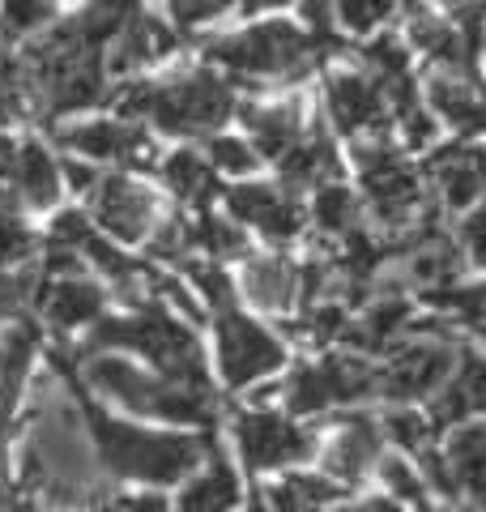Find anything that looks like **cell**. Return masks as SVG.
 Wrapping results in <instances>:
<instances>
[{
	"label": "cell",
	"instance_id": "cell-34",
	"mask_svg": "<svg viewBox=\"0 0 486 512\" xmlns=\"http://www.w3.org/2000/svg\"><path fill=\"white\" fill-rule=\"evenodd\" d=\"M209 163L222 167V171H235V175H243V171H252V167H256V154H252L248 141L218 137V141H209Z\"/></svg>",
	"mask_w": 486,
	"mask_h": 512
},
{
	"label": "cell",
	"instance_id": "cell-13",
	"mask_svg": "<svg viewBox=\"0 0 486 512\" xmlns=\"http://www.w3.org/2000/svg\"><path fill=\"white\" fill-rule=\"evenodd\" d=\"M282 175L290 188H316L324 180H333L337 171H342V163H337V150L329 137H312V141H295L282 158Z\"/></svg>",
	"mask_w": 486,
	"mask_h": 512
},
{
	"label": "cell",
	"instance_id": "cell-18",
	"mask_svg": "<svg viewBox=\"0 0 486 512\" xmlns=\"http://www.w3.org/2000/svg\"><path fill=\"white\" fill-rule=\"evenodd\" d=\"M482 461H486V431H482V423H469L461 431H452L444 466L452 474V483L465 487L474 500H482Z\"/></svg>",
	"mask_w": 486,
	"mask_h": 512
},
{
	"label": "cell",
	"instance_id": "cell-8",
	"mask_svg": "<svg viewBox=\"0 0 486 512\" xmlns=\"http://www.w3.org/2000/svg\"><path fill=\"white\" fill-rule=\"evenodd\" d=\"M239 448L248 457L252 470H269V466H286V461L307 457V436L295 427L278 419V414H243L239 419Z\"/></svg>",
	"mask_w": 486,
	"mask_h": 512
},
{
	"label": "cell",
	"instance_id": "cell-50",
	"mask_svg": "<svg viewBox=\"0 0 486 512\" xmlns=\"http://www.w3.org/2000/svg\"><path fill=\"white\" fill-rule=\"evenodd\" d=\"M124 512H167V504H162L158 495H141V500L124 504Z\"/></svg>",
	"mask_w": 486,
	"mask_h": 512
},
{
	"label": "cell",
	"instance_id": "cell-16",
	"mask_svg": "<svg viewBox=\"0 0 486 512\" xmlns=\"http://www.w3.org/2000/svg\"><path fill=\"white\" fill-rule=\"evenodd\" d=\"M295 265L286 256H265V261H252L248 274H243V286H248V299L261 303V308H290L295 303Z\"/></svg>",
	"mask_w": 486,
	"mask_h": 512
},
{
	"label": "cell",
	"instance_id": "cell-1",
	"mask_svg": "<svg viewBox=\"0 0 486 512\" xmlns=\"http://www.w3.org/2000/svg\"><path fill=\"white\" fill-rule=\"evenodd\" d=\"M90 346H133L141 355H150V363L171 380V389L201 393V397L209 389L197 338L162 308H145L137 320H99Z\"/></svg>",
	"mask_w": 486,
	"mask_h": 512
},
{
	"label": "cell",
	"instance_id": "cell-15",
	"mask_svg": "<svg viewBox=\"0 0 486 512\" xmlns=\"http://www.w3.org/2000/svg\"><path fill=\"white\" fill-rule=\"evenodd\" d=\"M435 171H440V192H444V201L452 205V210H465V205H474L478 201V192H482V158L478 150H448L435 158Z\"/></svg>",
	"mask_w": 486,
	"mask_h": 512
},
{
	"label": "cell",
	"instance_id": "cell-26",
	"mask_svg": "<svg viewBox=\"0 0 486 512\" xmlns=\"http://www.w3.org/2000/svg\"><path fill=\"white\" fill-rule=\"evenodd\" d=\"M286 406L295 414H316L329 406V384H324L320 367H299L295 376L286 384Z\"/></svg>",
	"mask_w": 486,
	"mask_h": 512
},
{
	"label": "cell",
	"instance_id": "cell-31",
	"mask_svg": "<svg viewBox=\"0 0 486 512\" xmlns=\"http://www.w3.org/2000/svg\"><path fill=\"white\" fill-rule=\"evenodd\" d=\"M52 5H43V0H22V5H5L0 9V26L9 30V35H22V30H39L52 22Z\"/></svg>",
	"mask_w": 486,
	"mask_h": 512
},
{
	"label": "cell",
	"instance_id": "cell-42",
	"mask_svg": "<svg viewBox=\"0 0 486 512\" xmlns=\"http://www.w3.org/2000/svg\"><path fill=\"white\" fill-rule=\"evenodd\" d=\"M342 329H346V312L342 308H320V312H312V325H303V333L307 338H316V342L342 338Z\"/></svg>",
	"mask_w": 486,
	"mask_h": 512
},
{
	"label": "cell",
	"instance_id": "cell-40",
	"mask_svg": "<svg viewBox=\"0 0 486 512\" xmlns=\"http://www.w3.org/2000/svg\"><path fill=\"white\" fill-rule=\"evenodd\" d=\"M388 9L393 5H384V0H350V5H342V22L350 30H371L376 22L388 18Z\"/></svg>",
	"mask_w": 486,
	"mask_h": 512
},
{
	"label": "cell",
	"instance_id": "cell-21",
	"mask_svg": "<svg viewBox=\"0 0 486 512\" xmlns=\"http://www.w3.org/2000/svg\"><path fill=\"white\" fill-rule=\"evenodd\" d=\"M162 175H167V184H171L175 197H180V201H192V205H205V201L218 192L214 171H209L205 158H201V154H192V150H175L167 163H162Z\"/></svg>",
	"mask_w": 486,
	"mask_h": 512
},
{
	"label": "cell",
	"instance_id": "cell-17",
	"mask_svg": "<svg viewBox=\"0 0 486 512\" xmlns=\"http://www.w3.org/2000/svg\"><path fill=\"white\" fill-rule=\"evenodd\" d=\"M376 448H380V436L371 427V419H350V431L329 448L324 466H329V474L342 478V483H359L363 470L371 466V457H376Z\"/></svg>",
	"mask_w": 486,
	"mask_h": 512
},
{
	"label": "cell",
	"instance_id": "cell-37",
	"mask_svg": "<svg viewBox=\"0 0 486 512\" xmlns=\"http://www.w3.org/2000/svg\"><path fill=\"white\" fill-rule=\"evenodd\" d=\"M94 231H90V218L86 214H60L56 218V227H52V248H60V252H77L81 244H86Z\"/></svg>",
	"mask_w": 486,
	"mask_h": 512
},
{
	"label": "cell",
	"instance_id": "cell-45",
	"mask_svg": "<svg viewBox=\"0 0 486 512\" xmlns=\"http://www.w3.org/2000/svg\"><path fill=\"white\" fill-rule=\"evenodd\" d=\"M150 107H154V86H145V82L120 94V116H128V120L145 116V111H150Z\"/></svg>",
	"mask_w": 486,
	"mask_h": 512
},
{
	"label": "cell",
	"instance_id": "cell-35",
	"mask_svg": "<svg viewBox=\"0 0 486 512\" xmlns=\"http://www.w3.org/2000/svg\"><path fill=\"white\" fill-rule=\"evenodd\" d=\"M384 431H388V436H393L397 444L414 448V453H418V448H423V444L431 440V427H427L423 419H418L414 410H393V414H388V419H384Z\"/></svg>",
	"mask_w": 486,
	"mask_h": 512
},
{
	"label": "cell",
	"instance_id": "cell-38",
	"mask_svg": "<svg viewBox=\"0 0 486 512\" xmlns=\"http://www.w3.org/2000/svg\"><path fill=\"white\" fill-rule=\"evenodd\" d=\"M22 111V69L0 56V120H13Z\"/></svg>",
	"mask_w": 486,
	"mask_h": 512
},
{
	"label": "cell",
	"instance_id": "cell-6",
	"mask_svg": "<svg viewBox=\"0 0 486 512\" xmlns=\"http://www.w3.org/2000/svg\"><path fill=\"white\" fill-rule=\"evenodd\" d=\"M448 372H452V350L435 342H418L410 350H401L388 363V372H376V389L384 397H397V402H410V397L444 389Z\"/></svg>",
	"mask_w": 486,
	"mask_h": 512
},
{
	"label": "cell",
	"instance_id": "cell-23",
	"mask_svg": "<svg viewBox=\"0 0 486 512\" xmlns=\"http://www.w3.org/2000/svg\"><path fill=\"white\" fill-rule=\"evenodd\" d=\"M337 495H342V491H337L329 478L295 474V478H286V483L269 487V508H273V512H316L320 504L337 500Z\"/></svg>",
	"mask_w": 486,
	"mask_h": 512
},
{
	"label": "cell",
	"instance_id": "cell-44",
	"mask_svg": "<svg viewBox=\"0 0 486 512\" xmlns=\"http://www.w3.org/2000/svg\"><path fill=\"white\" fill-rule=\"evenodd\" d=\"M222 9H226L222 0H197V5H192V0H184V5H171V13H175V22H180V26L209 22V18H218Z\"/></svg>",
	"mask_w": 486,
	"mask_h": 512
},
{
	"label": "cell",
	"instance_id": "cell-30",
	"mask_svg": "<svg viewBox=\"0 0 486 512\" xmlns=\"http://www.w3.org/2000/svg\"><path fill=\"white\" fill-rule=\"evenodd\" d=\"M363 56H367V64L371 69H380L384 73V86L388 82H397V77H405V64H410V56H405V47L397 43V39H376V43H367L363 47Z\"/></svg>",
	"mask_w": 486,
	"mask_h": 512
},
{
	"label": "cell",
	"instance_id": "cell-41",
	"mask_svg": "<svg viewBox=\"0 0 486 512\" xmlns=\"http://www.w3.org/2000/svg\"><path fill=\"white\" fill-rule=\"evenodd\" d=\"M35 239H30L18 222H0V265H13V261H26Z\"/></svg>",
	"mask_w": 486,
	"mask_h": 512
},
{
	"label": "cell",
	"instance_id": "cell-9",
	"mask_svg": "<svg viewBox=\"0 0 486 512\" xmlns=\"http://www.w3.org/2000/svg\"><path fill=\"white\" fill-rule=\"evenodd\" d=\"M94 214H99V222L116 239L137 244V239H145V231H150V222H154V197L141 184L128 180V175H111V180H99Z\"/></svg>",
	"mask_w": 486,
	"mask_h": 512
},
{
	"label": "cell",
	"instance_id": "cell-25",
	"mask_svg": "<svg viewBox=\"0 0 486 512\" xmlns=\"http://www.w3.org/2000/svg\"><path fill=\"white\" fill-rule=\"evenodd\" d=\"M312 214H316V222H320V227L329 231V235H350V231H354V218H359V201L350 197V188L329 184V188L316 192Z\"/></svg>",
	"mask_w": 486,
	"mask_h": 512
},
{
	"label": "cell",
	"instance_id": "cell-29",
	"mask_svg": "<svg viewBox=\"0 0 486 512\" xmlns=\"http://www.w3.org/2000/svg\"><path fill=\"white\" fill-rule=\"evenodd\" d=\"M431 303H440V308H448L452 316H461L465 325H474V329H482V303H486V295H482V286H452V291H431L427 295Z\"/></svg>",
	"mask_w": 486,
	"mask_h": 512
},
{
	"label": "cell",
	"instance_id": "cell-10",
	"mask_svg": "<svg viewBox=\"0 0 486 512\" xmlns=\"http://www.w3.org/2000/svg\"><path fill=\"white\" fill-rule=\"evenodd\" d=\"M380 107H384V90L376 82H367L359 73L329 77V111L342 133H359L363 124L380 128Z\"/></svg>",
	"mask_w": 486,
	"mask_h": 512
},
{
	"label": "cell",
	"instance_id": "cell-2",
	"mask_svg": "<svg viewBox=\"0 0 486 512\" xmlns=\"http://www.w3.org/2000/svg\"><path fill=\"white\" fill-rule=\"evenodd\" d=\"M90 431L99 440L103 461L124 478H145V483H175L188 474L201 457L205 440L192 436H158V431H137L128 423H116L107 414L90 410Z\"/></svg>",
	"mask_w": 486,
	"mask_h": 512
},
{
	"label": "cell",
	"instance_id": "cell-43",
	"mask_svg": "<svg viewBox=\"0 0 486 512\" xmlns=\"http://www.w3.org/2000/svg\"><path fill=\"white\" fill-rule=\"evenodd\" d=\"M384 483L393 491H401L405 500H423V483H418V474H410L401 461H384Z\"/></svg>",
	"mask_w": 486,
	"mask_h": 512
},
{
	"label": "cell",
	"instance_id": "cell-47",
	"mask_svg": "<svg viewBox=\"0 0 486 512\" xmlns=\"http://www.w3.org/2000/svg\"><path fill=\"white\" fill-rule=\"evenodd\" d=\"M435 137V124L423 116V111H410V116H405V141H410V146L418 150V146H427V141Z\"/></svg>",
	"mask_w": 486,
	"mask_h": 512
},
{
	"label": "cell",
	"instance_id": "cell-3",
	"mask_svg": "<svg viewBox=\"0 0 486 512\" xmlns=\"http://www.w3.org/2000/svg\"><path fill=\"white\" fill-rule=\"evenodd\" d=\"M312 39H303L295 26L286 22H269V26H256L248 35H235V39H222V43H209L205 56L226 64L235 73H273V77H295L312 64Z\"/></svg>",
	"mask_w": 486,
	"mask_h": 512
},
{
	"label": "cell",
	"instance_id": "cell-11",
	"mask_svg": "<svg viewBox=\"0 0 486 512\" xmlns=\"http://www.w3.org/2000/svg\"><path fill=\"white\" fill-rule=\"evenodd\" d=\"M9 180H13V188H18V197L26 205H39V210L60 197V167H56V158L39 146V141H22L18 146Z\"/></svg>",
	"mask_w": 486,
	"mask_h": 512
},
{
	"label": "cell",
	"instance_id": "cell-7",
	"mask_svg": "<svg viewBox=\"0 0 486 512\" xmlns=\"http://www.w3.org/2000/svg\"><path fill=\"white\" fill-rule=\"evenodd\" d=\"M363 184H367V197L376 205V214L388 222V227H401L405 218L414 214L418 197H423V188H418V175L401 163L397 154L388 150H371L363 154Z\"/></svg>",
	"mask_w": 486,
	"mask_h": 512
},
{
	"label": "cell",
	"instance_id": "cell-33",
	"mask_svg": "<svg viewBox=\"0 0 486 512\" xmlns=\"http://www.w3.org/2000/svg\"><path fill=\"white\" fill-rule=\"evenodd\" d=\"M273 244H282V239H290V235H299V227H303V210H299V201H290V197H282L273 210L256 222Z\"/></svg>",
	"mask_w": 486,
	"mask_h": 512
},
{
	"label": "cell",
	"instance_id": "cell-4",
	"mask_svg": "<svg viewBox=\"0 0 486 512\" xmlns=\"http://www.w3.org/2000/svg\"><path fill=\"white\" fill-rule=\"evenodd\" d=\"M231 90L226 82L209 73H197V77H184V82H171L154 90V107L150 116L162 133L171 137H192V133H209V128H218L226 116H231Z\"/></svg>",
	"mask_w": 486,
	"mask_h": 512
},
{
	"label": "cell",
	"instance_id": "cell-22",
	"mask_svg": "<svg viewBox=\"0 0 486 512\" xmlns=\"http://www.w3.org/2000/svg\"><path fill=\"white\" fill-rule=\"evenodd\" d=\"M320 372L329 384V402H359V397L376 393V367L363 363L359 355H337Z\"/></svg>",
	"mask_w": 486,
	"mask_h": 512
},
{
	"label": "cell",
	"instance_id": "cell-14",
	"mask_svg": "<svg viewBox=\"0 0 486 512\" xmlns=\"http://www.w3.org/2000/svg\"><path fill=\"white\" fill-rule=\"evenodd\" d=\"M243 124L256 137V158H282L299 141V107H243Z\"/></svg>",
	"mask_w": 486,
	"mask_h": 512
},
{
	"label": "cell",
	"instance_id": "cell-49",
	"mask_svg": "<svg viewBox=\"0 0 486 512\" xmlns=\"http://www.w3.org/2000/svg\"><path fill=\"white\" fill-rule=\"evenodd\" d=\"M64 175L73 180V188H90V184H99V180H94V167L77 163V158H69V163H64Z\"/></svg>",
	"mask_w": 486,
	"mask_h": 512
},
{
	"label": "cell",
	"instance_id": "cell-39",
	"mask_svg": "<svg viewBox=\"0 0 486 512\" xmlns=\"http://www.w3.org/2000/svg\"><path fill=\"white\" fill-rule=\"evenodd\" d=\"M81 252H90V261H94V265H99V269H107V274H111V278H120L124 286H128V278H133V265H128V261H124V256L116 252V248H107V244H103V239H99V235H90V239H86V244H81Z\"/></svg>",
	"mask_w": 486,
	"mask_h": 512
},
{
	"label": "cell",
	"instance_id": "cell-48",
	"mask_svg": "<svg viewBox=\"0 0 486 512\" xmlns=\"http://www.w3.org/2000/svg\"><path fill=\"white\" fill-rule=\"evenodd\" d=\"M482 231H486V214H474L465 222V248H469V256H474V265H482Z\"/></svg>",
	"mask_w": 486,
	"mask_h": 512
},
{
	"label": "cell",
	"instance_id": "cell-36",
	"mask_svg": "<svg viewBox=\"0 0 486 512\" xmlns=\"http://www.w3.org/2000/svg\"><path fill=\"white\" fill-rule=\"evenodd\" d=\"M192 278L201 282V291L205 299L214 303V308L226 316V312H235V291H231V278L222 274V269H205V265H192Z\"/></svg>",
	"mask_w": 486,
	"mask_h": 512
},
{
	"label": "cell",
	"instance_id": "cell-32",
	"mask_svg": "<svg viewBox=\"0 0 486 512\" xmlns=\"http://www.w3.org/2000/svg\"><path fill=\"white\" fill-rule=\"evenodd\" d=\"M469 414H478V406L469 402V393L461 389L457 380H452V384H444V389H440V397H435V406H431V419H435V427L461 423V419H469Z\"/></svg>",
	"mask_w": 486,
	"mask_h": 512
},
{
	"label": "cell",
	"instance_id": "cell-27",
	"mask_svg": "<svg viewBox=\"0 0 486 512\" xmlns=\"http://www.w3.org/2000/svg\"><path fill=\"white\" fill-rule=\"evenodd\" d=\"M192 244H201L214 256H239L243 252V231L231 227V222H222V218H201L197 227H192Z\"/></svg>",
	"mask_w": 486,
	"mask_h": 512
},
{
	"label": "cell",
	"instance_id": "cell-5",
	"mask_svg": "<svg viewBox=\"0 0 486 512\" xmlns=\"http://www.w3.org/2000/svg\"><path fill=\"white\" fill-rule=\"evenodd\" d=\"M218 355H222V376L231 389L269 376L273 367H282V346L278 338H269L261 325L243 320L235 312H226L218 320Z\"/></svg>",
	"mask_w": 486,
	"mask_h": 512
},
{
	"label": "cell",
	"instance_id": "cell-28",
	"mask_svg": "<svg viewBox=\"0 0 486 512\" xmlns=\"http://www.w3.org/2000/svg\"><path fill=\"white\" fill-rule=\"evenodd\" d=\"M278 201H282L278 188H269V184H243V188L231 192V214L256 227V222H261Z\"/></svg>",
	"mask_w": 486,
	"mask_h": 512
},
{
	"label": "cell",
	"instance_id": "cell-19",
	"mask_svg": "<svg viewBox=\"0 0 486 512\" xmlns=\"http://www.w3.org/2000/svg\"><path fill=\"white\" fill-rule=\"evenodd\" d=\"M214 457H218V448H214ZM235 504H239V478L222 457L214 461V470L197 478V483H188L180 495V512H231Z\"/></svg>",
	"mask_w": 486,
	"mask_h": 512
},
{
	"label": "cell",
	"instance_id": "cell-46",
	"mask_svg": "<svg viewBox=\"0 0 486 512\" xmlns=\"http://www.w3.org/2000/svg\"><path fill=\"white\" fill-rule=\"evenodd\" d=\"M13 158H18V146H13L9 137H0V222H9L5 214L13 210V201H9V192H5V180L13 175Z\"/></svg>",
	"mask_w": 486,
	"mask_h": 512
},
{
	"label": "cell",
	"instance_id": "cell-12",
	"mask_svg": "<svg viewBox=\"0 0 486 512\" xmlns=\"http://www.w3.org/2000/svg\"><path fill=\"white\" fill-rule=\"evenodd\" d=\"M90 380L99 384L103 393L120 397V402H128L133 410H145V414H154L158 393H162L158 380H150L145 372H137V367L124 363V359H94V363H90Z\"/></svg>",
	"mask_w": 486,
	"mask_h": 512
},
{
	"label": "cell",
	"instance_id": "cell-20",
	"mask_svg": "<svg viewBox=\"0 0 486 512\" xmlns=\"http://www.w3.org/2000/svg\"><path fill=\"white\" fill-rule=\"evenodd\" d=\"M103 312V291L90 282H60L52 295H47V316H52L56 329H73L86 325V320H99Z\"/></svg>",
	"mask_w": 486,
	"mask_h": 512
},
{
	"label": "cell",
	"instance_id": "cell-51",
	"mask_svg": "<svg viewBox=\"0 0 486 512\" xmlns=\"http://www.w3.org/2000/svg\"><path fill=\"white\" fill-rule=\"evenodd\" d=\"M346 512H401V508H397V504H388V500H367V504L346 508Z\"/></svg>",
	"mask_w": 486,
	"mask_h": 512
},
{
	"label": "cell",
	"instance_id": "cell-24",
	"mask_svg": "<svg viewBox=\"0 0 486 512\" xmlns=\"http://www.w3.org/2000/svg\"><path fill=\"white\" fill-rule=\"evenodd\" d=\"M431 103H435L440 116L469 128V133H478L482 128V103H478L474 82H452V77H440V82H431Z\"/></svg>",
	"mask_w": 486,
	"mask_h": 512
}]
</instances>
